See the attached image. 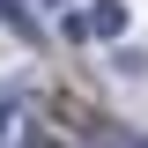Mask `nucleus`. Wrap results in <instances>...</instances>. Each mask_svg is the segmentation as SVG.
Instances as JSON below:
<instances>
[{"label":"nucleus","instance_id":"nucleus-1","mask_svg":"<svg viewBox=\"0 0 148 148\" xmlns=\"http://www.w3.org/2000/svg\"><path fill=\"white\" fill-rule=\"evenodd\" d=\"M37 126H30V111H22V96H0V148H30Z\"/></svg>","mask_w":148,"mask_h":148},{"label":"nucleus","instance_id":"nucleus-3","mask_svg":"<svg viewBox=\"0 0 148 148\" xmlns=\"http://www.w3.org/2000/svg\"><path fill=\"white\" fill-rule=\"evenodd\" d=\"M126 0H96V8H89V37H119V30H126Z\"/></svg>","mask_w":148,"mask_h":148},{"label":"nucleus","instance_id":"nucleus-2","mask_svg":"<svg viewBox=\"0 0 148 148\" xmlns=\"http://www.w3.org/2000/svg\"><path fill=\"white\" fill-rule=\"evenodd\" d=\"M0 30H15L22 45H45V30H37V15H30V0H0Z\"/></svg>","mask_w":148,"mask_h":148},{"label":"nucleus","instance_id":"nucleus-4","mask_svg":"<svg viewBox=\"0 0 148 148\" xmlns=\"http://www.w3.org/2000/svg\"><path fill=\"white\" fill-rule=\"evenodd\" d=\"M45 8H67V0H45Z\"/></svg>","mask_w":148,"mask_h":148}]
</instances>
